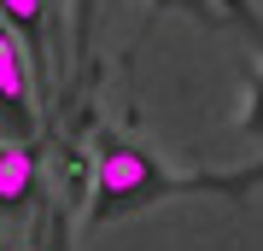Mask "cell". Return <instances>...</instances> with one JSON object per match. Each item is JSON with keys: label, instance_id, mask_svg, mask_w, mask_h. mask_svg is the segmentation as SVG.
Instances as JSON below:
<instances>
[{"label": "cell", "instance_id": "obj_3", "mask_svg": "<svg viewBox=\"0 0 263 251\" xmlns=\"http://www.w3.org/2000/svg\"><path fill=\"white\" fill-rule=\"evenodd\" d=\"M0 29L18 41V53L29 59V70L47 76L53 65V6L47 0H0Z\"/></svg>", "mask_w": 263, "mask_h": 251}, {"label": "cell", "instance_id": "obj_4", "mask_svg": "<svg viewBox=\"0 0 263 251\" xmlns=\"http://www.w3.org/2000/svg\"><path fill=\"white\" fill-rule=\"evenodd\" d=\"M35 176H41L35 146H12V140H0V216H24L29 210Z\"/></svg>", "mask_w": 263, "mask_h": 251}, {"label": "cell", "instance_id": "obj_7", "mask_svg": "<svg viewBox=\"0 0 263 251\" xmlns=\"http://www.w3.org/2000/svg\"><path fill=\"white\" fill-rule=\"evenodd\" d=\"M158 6H181V12H193L199 24H211V0H158Z\"/></svg>", "mask_w": 263, "mask_h": 251}, {"label": "cell", "instance_id": "obj_2", "mask_svg": "<svg viewBox=\"0 0 263 251\" xmlns=\"http://www.w3.org/2000/svg\"><path fill=\"white\" fill-rule=\"evenodd\" d=\"M35 129H41V111H35V70H29V59L18 53V41L0 29V140L29 146Z\"/></svg>", "mask_w": 263, "mask_h": 251}, {"label": "cell", "instance_id": "obj_1", "mask_svg": "<svg viewBox=\"0 0 263 251\" xmlns=\"http://www.w3.org/2000/svg\"><path fill=\"white\" fill-rule=\"evenodd\" d=\"M257 187V164L234 169V176H181L170 169L164 158H152L146 146L123 140L105 129L94 140V193H88V228H105V222H123V216L146 210V205H164V199H187V193H222V199H246Z\"/></svg>", "mask_w": 263, "mask_h": 251}, {"label": "cell", "instance_id": "obj_5", "mask_svg": "<svg viewBox=\"0 0 263 251\" xmlns=\"http://www.w3.org/2000/svg\"><path fill=\"white\" fill-rule=\"evenodd\" d=\"M94 18H100V0H76L70 6V59L88 65V47H94Z\"/></svg>", "mask_w": 263, "mask_h": 251}, {"label": "cell", "instance_id": "obj_6", "mask_svg": "<svg viewBox=\"0 0 263 251\" xmlns=\"http://www.w3.org/2000/svg\"><path fill=\"white\" fill-rule=\"evenodd\" d=\"M240 123H246V134L257 140V76H252V88H246V117Z\"/></svg>", "mask_w": 263, "mask_h": 251}, {"label": "cell", "instance_id": "obj_8", "mask_svg": "<svg viewBox=\"0 0 263 251\" xmlns=\"http://www.w3.org/2000/svg\"><path fill=\"white\" fill-rule=\"evenodd\" d=\"M0 251H24V245H0Z\"/></svg>", "mask_w": 263, "mask_h": 251}]
</instances>
